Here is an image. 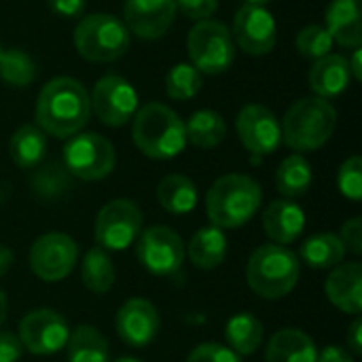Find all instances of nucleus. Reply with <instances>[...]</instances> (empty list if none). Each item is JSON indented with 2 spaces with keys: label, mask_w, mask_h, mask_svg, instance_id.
I'll return each instance as SVG.
<instances>
[{
  "label": "nucleus",
  "mask_w": 362,
  "mask_h": 362,
  "mask_svg": "<svg viewBox=\"0 0 362 362\" xmlns=\"http://www.w3.org/2000/svg\"><path fill=\"white\" fill-rule=\"evenodd\" d=\"M89 93L70 76L51 78L38 93L34 119L36 125L55 138H72L89 121Z\"/></svg>",
  "instance_id": "1"
},
{
  "label": "nucleus",
  "mask_w": 362,
  "mask_h": 362,
  "mask_svg": "<svg viewBox=\"0 0 362 362\" xmlns=\"http://www.w3.org/2000/svg\"><path fill=\"white\" fill-rule=\"evenodd\" d=\"M261 185L246 174L221 176L206 195V212L214 227L238 229L246 225L261 208Z\"/></svg>",
  "instance_id": "2"
},
{
  "label": "nucleus",
  "mask_w": 362,
  "mask_h": 362,
  "mask_svg": "<svg viewBox=\"0 0 362 362\" xmlns=\"http://www.w3.org/2000/svg\"><path fill=\"white\" fill-rule=\"evenodd\" d=\"M132 136L136 146L151 159H172L187 146L182 119L165 104L148 102L134 115Z\"/></svg>",
  "instance_id": "3"
},
{
  "label": "nucleus",
  "mask_w": 362,
  "mask_h": 362,
  "mask_svg": "<svg viewBox=\"0 0 362 362\" xmlns=\"http://www.w3.org/2000/svg\"><path fill=\"white\" fill-rule=\"evenodd\" d=\"M301 261L299 257L280 244H263L259 246L246 265L248 286L261 299H282L286 297L299 282Z\"/></svg>",
  "instance_id": "4"
},
{
  "label": "nucleus",
  "mask_w": 362,
  "mask_h": 362,
  "mask_svg": "<svg viewBox=\"0 0 362 362\" xmlns=\"http://www.w3.org/2000/svg\"><path fill=\"white\" fill-rule=\"evenodd\" d=\"M337 125V112L335 106L329 100L322 98H303L295 102L280 127H282V140L288 148L305 153L316 151L329 142Z\"/></svg>",
  "instance_id": "5"
},
{
  "label": "nucleus",
  "mask_w": 362,
  "mask_h": 362,
  "mask_svg": "<svg viewBox=\"0 0 362 362\" xmlns=\"http://www.w3.org/2000/svg\"><path fill=\"white\" fill-rule=\"evenodd\" d=\"M129 36V30L119 17L108 13H91L78 21L74 30V47L85 59L108 64L127 53Z\"/></svg>",
  "instance_id": "6"
},
{
  "label": "nucleus",
  "mask_w": 362,
  "mask_h": 362,
  "mask_svg": "<svg viewBox=\"0 0 362 362\" xmlns=\"http://www.w3.org/2000/svg\"><path fill=\"white\" fill-rule=\"evenodd\" d=\"M187 53L191 66L204 74H221L231 68L235 59V42L225 23L204 19L195 23L187 36Z\"/></svg>",
  "instance_id": "7"
},
{
  "label": "nucleus",
  "mask_w": 362,
  "mask_h": 362,
  "mask_svg": "<svg viewBox=\"0 0 362 362\" xmlns=\"http://www.w3.org/2000/svg\"><path fill=\"white\" fill-rule=\"evenodd\" d=\"M115 163L112 144L95 132L74 134L64 146V168L74 178L102 180L115 170Z\"/></svg>",
  "instance_id": "8"
},
{
  "label": "nucleus",
  "mask_w": 362,
  "mask_h": 362,
  "mask_svg": "<svg viewBox=\"0 0 362 362\" xmlns=\"http://www.w3.org/2000/svg\"><path fill=\"white\" fill-rule=\"evenodd\" d=\"M136 255L146 272L159 278L178 276L187 257L180 235L165 225H155L140 231L136 240Z\"/></svg>",
  "instance_id": "9"
},
{
  "label": "nucleus",
  "mask_w": 362,
  "mask_h": 362,
  "mask_svg": "<svg viewBox=\"0 0 362 362\" xmlns=\"http://www.w3.org/2000/svg\"><path fill=\"white\" fill-rule=\"evenodd\" d=\"M144 216L132 199H112L98 212L95 242L102 250H125L142 231Z\"/></svg>",
  "instance_id": "10"
},
{
  "label": "nucleus",
  "mask_w": 362,
  "mask_h": 362,
  "mask_svg": "<svg viewBox=\"0 0 362 362\" xmlns=\"http://www.w3.org/2000/svg\"><path fill=\"white\" fill-rule=\"evenodd\" d=\"M89 108L108 127L125 125L138 110V93L132 83L117 74L102 76L89 98Z\"/></svg>",
  "instance_id": "11"
},
{
  "label": "nucleus",
  "mask_w": 362,
  "mask_h": 362,
  "mask_svg": "<svg viewBox=\"0 0 362 362\" xmlns=\"http://www.w3.org/2000/svg\"><path fill=\"white\" fill-rule=\"evenodd\" d=\"M78 259L76 242L66 233H45L30 248V267L42 282H62Z\"/></svg>",
  "instance_id": "12"
},
{
  "label": "nucleus",
  "mask_w": 362,
  "mask_h": 362,
  "mask_svg": "<svg viewBox=\"0 0 362 362\" xmlns=\"http://www.w3.org/2000/svg\"><path fill=\"white\" fill-rule=\"evenodd\" d=\"M19 341L23 350L36 354V356H51L66 348V341L70 337L68 322L62 314L38 308L25 314L19 320Z\"/></svg>",
  "instance_id": "13"
},
{
  "label": "nucleus",
  "mask_w": 362,
  "mask_h": 362,
  "mask_svg": "<svg viewBox=\"0 0 362 362\" xmlns=\"http://www.w3.org/2000/svg\"><path fill=\"white\" fill-rule=\"evenodd\" d=\"M235 129L240 142L255 157L272 155L282 142V127L278 117L263 104H248L238 112Z\"/></svg>",
  "instance_id": "14"
},
{
  "label": "nucleus",
  "mask_w": 362,
  "mask_h": 362,
  "mask_svg": "<svg viewBox=\"0 0 362 362\" xmlns=\"http://www.w3.org/2000/svg\"><path fill=\"white\" fill-rule=\"evenodd\" d=\"M233 42L248 55H267L278 38L274 15L265 6L244 4L233 17Z\"/></svg>",
  "instance_id": "15"
},
{
  "label": "nucleus",
  "mask_w": 362,
  "mask_h": 362,
  "mask_svg": "<svg viewBox=\"0 0 362 362\" xmlns=\"http://www.w3.org/2000/svg\"><path fill=\"white\" fill-rule=\"evenodd\" d=\"M121 341L129 348H146L155 341L161 329V318L157 308L148 299H129L125 301L115 320Z\"/></svg>",
  "instance_id": "16"
},
{
  "label": "nucleus",
  "mask_w": 362,
  "mask_h": 362,
  "mask_svg": "<svg viewBox=\"0 0 362 362\" xmlns=\"http://www.w3.org/2000/svg\"><path fill=\"white\" fill-rule=\"evenodd\" d=\"M125 28L144 40L161 38L176 19V0H125Z\"/></svg>",
  "instance_id": "17"
},
{
  "label": "nucleus",
  "mask_w": 362,
  "mask_h": 362,
  "mask_svg": "<svg viewBox=\"0 0 362 362\" xmlns=\"http://www.w3.org/2000/svg\"><path fill=\"white\" fill-rule=\"evenodd\" d=\"M327 299L341 312L358 316L362 310V265H337L325 282Z\"/></svg>",
  "instance_id": "18"
},
{
  "label": "nucleus",
  "mask_w": 362,
  "mask_h": 362,
  "mask_svg": "<svg viewBox=\"0 0 362 362\" xmlns=\"http://www.w3.org/2000/svg\"><path fill=\"white\" fill-rule=\"evenodd\" d=\"M325 21L333 42L350 49L362 45V0H331Z\"/></svg>",
  "instance_id": "19"
},
{
  "label": "nucleus",
  "mask_w": 362,
  "mask_h": 362,
  "mask_svg": "<svg viewBox=\"0 0 362 362\" xmlns=\"http://www.w3.org/2000/svg\"><path fill=\"white\" fill-rule=\"evenodd\" d=\"M308 78H310V87L316 93V98L333 100L350 87L352 74H350L348 59L344 55L329 53L314 62Z\"/></svg>",
  "instance_id": "20"
},
{
  "label": "nucleus",
  "mask_w": 362,
  "mask_h": 362,
  "mask_svg": "<svg viewBox=\"0 0 362 362\" xmlns=\"http://www.w3.org/2000/svg\"><path fill=\"white\" fill-rule=\"evenodd\" d=\"M263 229L274 244H291L305 229V214L301 206L291 199H276L263 212Z\"/></svg>",
  "instance_id": "21"
},
{
  "label": "nucleus",
  "mask_w": 362,
  "mask_h": 362,
  "mask_svg": "<svg viewBox=\"0 0 362 362\" xmlns=\"http://www.w3.org/2000/svg\"><path fill=\"white\" fill-rule=\"evenodd\" d=\"M316 356L314 339L299 329L278 331L265 350V362H316Z\"/></svg>",
  "instance_id": "22"
},
{
  "label": "nucleus",
  "mask_w": 362,
  "mask_h": 362,
  "mask_svg": "<svg viewBox=\"0 0 362 362\" xmlns=\"http://www.w3.org/2000/svg\"><path fill=\"white\" fill-rule=\"evenodd\" d=\"M227 250H229V242H227V235L223 229L218 227H202L199 231L193 233V238L189 240V246H187V255H189V261L199 267V269H216L225 257H227Z\"/></svg>",
  "instance_id": "23"
},
{
  "label": "nucleus",
  "mask_w": 362,
  "mask_h": 362,
  "mask_svg": "<svg viewBox=\"0 0 362 362\" xmlns=\"http://www.w3.org/2000/svg\"><path fill=\"white\" fill-rule=\"evenodd\" d=\"M263 335H265L263 322L257 316L248 314V312L235 314L225 325L227 348H231L238 356L255 354L261 348V344H263Z\"/></svg>",
  "instance_id": "24"
},
{
  "label": "nucleus",
  "mask_w": 362,
  "mask_h": 362,
  "mask_svg": "<svg viewBox=\"0 0 362 362\" xmlns=\"http://www.w3.org/2000/svg\"><path fill=\"white\" fill-rule=\"evenodd\" d=\"M47 153V136L38 125H21L8 142V155L21 170L40 165Z\"/></svg>",
  "instance_id": "25"
},
{
  "label": "nucleus",
  "mask_w": 362,
  "mask_h": 362,
  "mask_svg": "<svg viewBox=\"0 0 362 362\" xmlns=\"http://www.w3.org/2000/svg\"><path fill=\"white\" fill-rule=\"evenodd\" d=\"M157 202L170 214H189L197 206V187L185 174H170L157 185Z\"/></svg>",
  "instance_id": "26"
},
{
  "label": "nucleus",
  "mask_w": 362,
  "mask_h": 362,
  "mask_svg": "<svg viewBox=\"0 0 362 362\" xmlns=\"http://www.w3.org/2000/svg\"><path fill=\"white\" fill-rule=\"evenodd\" d=\"M66 350L68 362H108L110 358L106 337L91 325L76 327L66 341Z\"/></svg>",
  "instance_id": "27"
},
{
  "label": "nucleus",
  "mask_w": 362,
  "mask_h": 362,
  "mask_svg": "<svg viewBox=\"0 0 362 362\" xmlns=\"http://www.w3.org/2000/svg\"><path fill=\"white\" fill-rule=\"evenodd\" d=\"M187 142L197 148H214L225 140L227 125L216 110H197L185 123Z\"/></svg>",
  "instance_id": "28"
},
{
  "label": "nucleus",
  "mask_w": 362,
  "mask_h": 362,
  "mask_svg": "<svg viewBox=\"0 0 362 362\" xmlns=\"http://www.w3.org/2000/svg\"><path fill=\"white\" fill-rule=\"evenodd\" d=\"M346 248L335 233H318L301 244V259L314 269H329L341 265Z\"/></svg>",
  "instance_id": "29"
},
{
  "label": "nucleus",
  "mask_w": 362,
  "mask_h": 362,
  "mask_svg": "<svg viewBox=\"0 0 362 362\" xmlns=\"http://www.w3.org/2000/svg\"><path fill=\"white\" fill-rule=\"evenodd\" d=\"M312 178H314L312 165L308 163V159L303 155L295 153V155H288L280 163V168L276 172V187L286 199L301 197L312 187Z\"/></svg>",
  "instance_id": "30"
},
{
  "label": "nucleus",
  "mask_w": 362,
  "mask_h": 362,
  "mask_svg": "<svg viewBox=\"0 0 362 362\" xmlns=\"http://www.w3.org/2000/svg\"><path fill=\"white\" fill-rule=\"evenodd\" d=\"M81 276H83V284L91 293H95V295L108 293L115 284V278H117L110 255L106 250H102L100 246L91 248L83 259Z\"/></svg>",
  "instance_id": "31"
},
{
  "label": "nucleus",
  "mask_w": 362,
  "mask_h": 362,
  "mask_svg": "<svg viewBox=\"0 0 362 362\" xmlns=\"http://www.w3.org/2000/svg\"><path fill=\"white\" fill-rule=\"evenodd\" d=\"M0 78L11 87H28L36 78V64L25 51L6 49L0 53Z\"/></svg>",
  "instance_id": "32"
},
{
  "label": "nucleus",
  "mask_w": 362,
  "mask_h": 362,
  "mask_svg": "<svg viewBox=\"0 0 362 362\" xmlns=\"http://www.w3.org/2000/svg\"><path fill=\"white\" fill-rule=\"evenodd\" d=\"M202 72L191 66V64H176L170 68L168 76H165V91L172 100H180L187 102L191 98H195L202 89Z\"/></svg>",
  "instance_id": "33"
},
{
  "label": "nucleus",
  "mask_w": 362,
  "mask_h": 362,
  "mask_svg": "<svg viewBox=\"0 0 362 362\" xmlns=\"http://www.w3.org/2000/svg\"><path fill=\"white\" fill-rule=\"evenodd\" d=\"M70 189V174L59 163H49L32 176V191L40 199H57Z\"/></svg>",
  "instance_id": "34"
},
{
  "label": "nucleus",
  "mask_w": 362,
  "mask_h": 362,
  "mask_svg": "<svg viewBox=\"0 0 362 362\" xmlns=\"http://www.w3.org/2000/svg\"><path fill=\"white\" fill-rule=\"evenodd\" d=\"M299 53L308 59H320L331 53L333 49V38L327 32L325 25H305L299 30L297 40H295Z\"/></svg>",
  "instance_id": "35"
},
{
  "label": "nucleus",
  "mask_w": 362,
  "mask_h": 362,
  "mask_svg": "<svg viewBox=\"0 0 362 362\" xmlns=\"http://www.w3.org/2000/svg\"><path fill=\"white\" fill-rule=\"evenodd\" d=\"M337 185L344 197L350 202H361L362 199V159L358 155L346 159L339 168L337 174Z\"/></svg>",
  "instance_id": "36"
},
{
  "label": "nucleus",
  "mask_w": 362,
  "mask_h": 362,
  "mask_svg": "<svg viewBox=\"0 0 362 362\" xmlns=\"http://www.w3.org/2000/svg\"><path fill=\"white\" fill-rule=\"evenodd\" d=\"M187 362H240V356L231 348H227V346L202 344V346H197L189 354Z\"/></svg>",
  "instance_id": "37"
},
{
  "label": "nucleus",
  "mask_w": 362,
  "mask_h": 362,
  "mask_svg": "<svg viewBox=\"0 0 362 362\" xmlns=\"http://www.w3.org/2000/svg\"><path fill=\"white\" fill-rule=\"evenodd\" d=\"M218 8V0H176V11H180L185 17L204 21L210 19Z\"/></svg>",
  "instance_id": "38"
},
{
  "label": "nucleus",
  "mask_w": 362,
  "mask_h": 362,
  "mask_svg": "<svg viewBox=\"0 0 362 362\" xmlns=\"http://www.w3.org/2000/svg\"><path fill=\"white\" fill-rule=\"evenodd\" d=\"M339 240L346 248V252H352V255H361L362 252V221L356 218H350L341 225V231H339Z\"/></svg>",
  "instance_id": "39"
},
{
  "label": "nucleus",
  "mask_w": 362,
  "mask_h": 362,
  "mask_svg": "<svg viewBox=\"0 0 362 362\" xmlns=\"http://www.w3.org/2000/svg\"><path fill=\"white\" fill-rule=\"evenodd\" d=\"M53 15H59L64 19H76L85 15V0H47Z\"/></svg>",
  "instance_id": "40"
},
{
  "label": "nucleus",
  "mask_w": 362,
  "mask_h": 362,
  "mask_svg": "<svg viewBox=\"0 0 362 362\" xmlns=\"http://www.w3.org/2000/svg\"><path fill=\"white\" fill-rule=\"evenodd\" d=\"M23 354V346L17 335L0 331V362H17Z\"/></svg>",
  "instance_id": "41"
},
{
  "label": "nucleus",
  "mask_w": 362,
  "mask_h": 362,
  "mask_svg": "<svg viewBox=\"0 0 362 362\" xmlns=\"http://www.w3.org/2000/svg\"><path fill=\"white\" fill-rule=\"evenodd\" d=\"M316 362H354L352 354L341 348V346H329L325 348L318 356H316Z\"/></svg>",
  "instance_id": "42"
},
{
  "label": "nucleus",
  "mask_w": 362,
  "mask_h": 362,
  "mask_svg": "<svg viewBox=\"0 0 362 362\" xmlns=\"http://www.w3.org/2000/svg\"><path fill=\"white\" fill-rule=\"evenodd\" d=\"M362 320L361 318H356L352 325H350V329H348V346H350V350L358 356L362 354Z\"/></svg>",
  "instance_id": "43"
},
{
  "label": "nucleus",
  "mask_w": 362,
  "mask_h": 362,
  "mask_svg": "<svg viewBox=\"0 0 362 362\" xmlns=\"http://www.w3.org/2000/svg\"><path fill=\"white\" fill-rule=\"evenodd\" d=\"M361 57H362V49H361V47H356V49H354V53H352V57L348 59V66H350V74H352V78H354V81H362Z\"/></svg>",
  "instance_id": "44"
},
{
  "label": "nucleus",
  "mask_w": 362,
  "mask_h": 362,
  "mask_svg": "<svg viewBox=\"0 0 362 362\" xmlns=\"http://www.w3.org/2000/svg\"><path fill=\"white\" fill-rule=\"evenodd\" d=\"M13 250L11 248H6V246H2L0 244V278L11 269V265H13Z\"/></svg>",
  "instance_id": "45"
},
{
  "label": "nucleus",
  "mask_w": 362,
  "mask_h": 362,
  "mask_svg": "<svg viewBox=\"0 0 362 362\" xmlns=\"http://www.w3.org/2000/svg\"><path fill=\"white\" fill-rule=\"evenodd\" d=\"M6 314H8V303H6V295H4L2 288H0V327H2V322L6 320Z\"/></svg>",
  "instance_id": "46"
},
{
  "label": "nucleus",
  "mask_w": 362,
  "mask_h": 362,
  "mask_svg": "<svg viewBox=\"0 0 362 362\" xmlns=\"http://www.w3.org/2000/svg\"><path fill=\"white\" fill-rule=\"evenodd\" d=\"M272 0H246V4H257V6H265V4H269Z\"/></svg>",
  "instance_id": "47"
},
{
  "label": "nucleus",
  "mask_w": 362,
  "mask_h": 362,
  "mask_svg": "<svg viewBox=\"0 0 362 362\" xmlns=\"http://www.w3.org/2000/svg\"><path fill=\"white\" fill-rule=\"evenodd\" d=\"M115 362H142V361H138V358H134V356H123V358H119V361H115Z\"/></svg>",
  "instance_id": "48"
},
{
  "label": "nucleus",
  "mask_w": 362,
  "mask_h": 362,
  "mask_svg": "<svg viewBox=\"0 0 362 362\" xmlns=\"http://www.w3.org/2000/svg\"><path fill=\"white\" fill-rule=\"evenodd\" d=\"M0 53H2V47H0Z\"/></svg>",
  "instance_id": "49"
}]
</instances>
